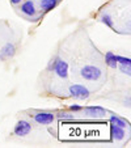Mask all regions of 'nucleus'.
Returning <instances> with one entry per match:
<instances>
[{
	"label": "nucleus",
	"instance_id": "f257e3e1",
	"mask_svg": "<svg viewBox=\"0 0 131 148\" xmlns=\"http://www.w3.org/2000/svg\"><path fill=\"white\" fill-rule=\"evenodd\" d=\"M80 75H81V77L88 81H96L101 77L102 71L98 67H96V66H84L80 70Z\"/></svg>",
	"mask_w": 131,
	"mask_h": 148
},
{
	"label": "nucleus",
	"instance_id": "f03ea898",
	"mask_svg": "<svg viewBox=\"0 0 131 148\" xmlns=\"http://www.w3.org/2000/svg\"><path fill=\"white\" fill-rule=\"evenodd\" d=\"M70 95L73 98H78V100H85V98L89 97V90L86 89L84 85L73 84V85L70 87Z\"/></svg>",
	"mask_w": 131,
	"mask_h": 148
},
{
	"label": "nucleus",
	"instance_id": "7ed1b4c3",
	"mask_svg": "<svg viewBox=\"0 0 131 148\" xmlns=\"http://www.w3.org/2000/svg\"><path fill=\"white\" fill-rule=\"evenodd\" d=\"M30 131H32V125L28 121H23V119L16 123L14 130H13L14 135H17V136H25V135H28Z\"/></svg>",
	"mask_w": 131,
	"mask_h": 148
},
{
	"label": "nucleus",
	"instance_id": "20e7f679",
	"mask_svg": "<svg viewBox=\"0 0 131 148\" xmlns=\"http://www.w3.org/2000/svg\"><path fill=\"white\" fill-rule=\"evenodd\" d=\"M54 70H55L56 75H58L59 77L67 79V76H68V64H67V62L62 60V59H56V63H55Z\"/></svg>",
	"mask_w": 131,
	"mask_h": 148
},
{
	"label": "nucleus",
	"instance_id": "39448f33",
	"mask_svg": "<svg viewBox=\"0 0 131 148\" xmlns=\"http://www.w3.org/2000/svg\"><path fill=\"white\" fill-rule=\"evenodd\" d=\"M54 119H55V115L51 114V113H46V112L37 113L34 115V121L38 125H50V123H53Z\"/></svg>",
	"mask_w": 131,
	"mask_h": 148
},
{
	"label": "nucleus",
	"instance_id": "423d86ee",
	"mask_svg": "<svg viewBox=\"0 0 131 148\" xmlns=\"http://www.w3.org/2000/svg\"><path fill=\"white\" fill-rule=\"evenodd\" d=\"M85 114L91 118H101L105 117L106 110L101 106H89L85 109Z\"/></svg>",
	"mask_w": 131,
	"mask_h": 148
},
{
	"label": "nucleus",
	"instance_id": "0eeeda50",
	"mask_svg": "<svg viewBox=\"0 0 131 148\" xmlns=\"http://www.w3.org/2000/svg\"><path fill=\"white\" fill-rule=\"evenodd\" d=\"M14 53H16V47H14L13 43H7V45L1 49V51H0V59H1V60L9 59L14 55Z\"/></svg>",
	"mask_w": 131,
	"mask_h": 148
},
{
	"label": "nucleus",
	"instance_id": "6e6552de",
	"mask_svg": "<svg viewBox=\"0 0 131 148\" xmlns=\"http://www.w3.org/2000/svg\"><path fill=\"white\" fill-rule=\"evenodd\" d=\"M21 12L26 16H34L36 14V7H34V3L32 0H28L21 5Z\"/></svg>",
	"mask_w": 131,
	"mask_h": 148
},
{
	"label": "nucleus",
	"instance_id": "1a4fd4ad",
	"mask_svg": "<svg viewBox=\"0 0 131 148\" xmlns=\"http://www.w3.org/2000/svg\"><path fill=\"white\" fill-rule=\"evenodd\" d=\"M112 135L115 140H121L125 138V129L119 127V126L112 125Z\"/></svg>",
	"mask_w": 131,
	"mask_h": 148
},
{
	"label": "nucleus",
	"instance_id": "9d476101",
	"mask_svg": "<svg viewBox=\"0 0 131 148\" xmlns=\"http://www.w3.org/2000/svg\"><path fill=\"white\" fill-rule=\"evenodd\" d=\"M105 62L110 68H117L118 67V63H117V60H115V54L112 53V51H108V53H106Z\"/></svg>",
	"mask_w": 131,
	"mask_h": 148
},
{
	"label": "nucleus",
	"instance_id": "9b49d317",
	"mask_svg": "<svg viewBox=\"0 0 131 148\" xmlns=\"http://www.w3.org/2000/svg\"><path fill=\"white\" fill-rule=\"evenodd\" d=\"M56 0H41V8L43 11H51L53 8H55Z\"/></svg>",
	"mask_w": 131,
	"mask_h": 148
},
{
	"label": "nucleus",
	"instance_id": "f8f14e48",
	"mask_svg": "<svg viewBox=\"0 0 131 148\" xmlns=\"http://www.w3.org/2000/svg\"><path fill=\"white\" fill-rule=\"evenodd\" d=\"M110 122H112V125L119 126V127H122V129L127 127V122H125V121L121 119V118L117 117V115H112V117H110Z\"/></svg>",
	"mask_w": 131,
	"mask_h": 148
},
{
	"label": "nucleus",
	"instance_id": "ddd939ff",
	"mask_svg": "<svg viewBox=\"0 0 131 148\" xmlns=\"http://www.w3.org/2000/svg\"><path fill=\"white\" fill-rule=\"evenodd\" d=\"M101 21H102V23L105 24L106 26H109V28H113V26H114V23H113L112 17L109 16V14H102V17H101Z\"/></svg>",
	"mask_w": 131,
	"mask_h": 148
},
{
	"label": "nucleus",
	"instance_id": "4468645a",
	"mask_svg": "<svg viewBox=\"0 0 131 148\" xmlns=\"http://www.w3.org/2000/svg\"><path fill=\"white\" fill-rule=\"evenodd\" d=\"M115 60L119 64H131L130 58H125V56H121V55H115Z\"/></svg>",
	"mask_w": 131,
	"mask_h": 148
},
{
	"label": "nucleus",
	"instance_id": "2eb2a0df",
	"mask_svg": "<svg viewBox=\"0 0 131 148\" xmlns=\"http://www.w3.org/2000/svg\"><path fill=\"white\" fill-rule=\"evenodd\" d=\"M119 70L122 73L130 75L131 73V64H119Z\"/></svg>",
	"mask_w": 131,
	"mask_h": 148
},
{
	"label": "nucleus",
	"instance_id": "dca6fc26",
	"mask_svg": "<svg viewBox=\"0 0 131 148\" xmlns=\"http://www.w3.org/2000/svg\"><path fill=\"white\" fill-rule=\"evenodd\" d=\"M60 119H64V121H72L73 118V114H70V113H60V114L58 115Z\"/></svg>",
	"mask_w": 131,
	"mask_h": 148
},
{
	"label": "nucleus",
	"instance_id": "f3484780",
	"mask_svg": "<svg viewBox=\"0 0 131 148\" xmlns=\"http://www.w3.org/2000/svg\"><path fill=\"white\" fill-rule=\"evenodd\" d=\"M58 59V58H56ZM56 59H54V60H50V64L47 66V70H54V67H55V63H56Z\"/></svg>",
	"mask_w": 131,
	"mask_h": 148
},
{
	"label": "nucleus",
	"instance_id": "a211bd4d",
	"mask_svg": "<svg viewBox=\"0 0 131 148\" xmlns=\"http://www.w3.org/2000/svg\"><path fill=\"white\" fill-rule=\"evenodd\" d=\"M70 109L72 110V112H79V110H81V106H80V105H72Z\"/></svg>",
	"mask_w": 131,
	"mask_h": 148
},
{
	"label": "nucleus",
	"instance_id": "6ab92c4d",
	"mask_svg": "<svg viewBox=\"0 0 131 148\" xmlns=\"http://www.w3.org/2000/svg\"><path fill=\"white\" fill-rule=\"evenodd\" d=\"M21 1H23V0H11V3H12V4H14V5H17V4H20V3H21Z\"/></svg>",
	"mask_w": 131,
	"mask_h": 148
}]
</instances>
